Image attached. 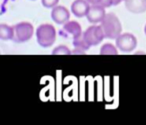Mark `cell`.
Listing matches in <instances>:
<instances>
[{"label":"cell","instance_id":"10","mask_svg":"<svg viewBox=\"0 0 146 125\" xmlns=\"http://www.w3.org/2000/svg\"><path fill=\"white\" fill-rule=\"evenodd\" d=\"M125 8L132 14L146 12V0H125Z\"/></svg>","mask_w":146,"mask_h":125},{"label":"cell","instance_id":"1","mask_svg":"<svg viewBox=\"0 0 146 125\" xmlns=\"http://www.w3.org/2000/svg\"><path fill=\"white\" fill-rule=\"evenodd\" d=\"M100 25L103 29L105 38L116 39L122 33V24L114 13H106Z\"/></svg>","mask_w":146,"mask_h":125},{"label":"cell","instance_id":"8","mask_svg":"<svg viewBox=\"0 0 146 125\" xmlns=\"http://www.w3.org/2000/svg\"><path fill=\"white\" fill-rule=\"evenodd\" d=\"M90 3L87 0H74L71 4V12L78 18L86 17L90 8Z\"/></svg>","mask_w":146,"mask_h":125},{"label":"cell","instance_id":"12","mask_svg":"<svg viewBox=\"0 0 146 125\" xmlns=\"http://www.w3.org/2000/svg\"><path fill=\"white\" fill-rule=\"evenodd\" d=\"M100 54L101 55H117L118 48L117 46L113 45L112 43H105L100 48Z\"/></svg>","mask_w":146,"mask_h":125},{"label":"cell","instance_id":"5","mask_svg":"<svg viewBox=\"0 0 146 125\" xmlns=\"http://www.w3.org/2000/svg\"><path fill=\"white\" fill-rule=\"evenodd\" d=\"M83 37L90 46H96L103 41V39L105 38V35H104L101 25L93 24L84 31Z\"/></svg>","mask_w":146,"mask_h":125},{"label":"cell","instance_id":"7","mask_svg":"<svg viewBox=\"0 0 146 125\" xmlns=\"http://www.w3.org/2000/svg\"><path fill=\"white\" fill-rule=\"evenodd\" d=\"M51 18H52V20L56 24L63 25L70 19V12H69V10L66 7L61 6V5H57L54 8H52Z\"/></svg>","mask_w":146,"mask_h":125},{"label":"cell","instance_id":"17","mask_svg":"<svg viewBox=\"0 0 146 125\" xmlns=\"http://www.w3.org/2000/svg\"><path fill=\"white\" fill-rule=\"evenodd\" d=\"M91 5H102L103 0H87Z\"/></svg>","mask_w":146,"mask_h":125},{"label":"cell","instance_id":"18","mask_svg":"<svg viewBox=\"0 0 146 125\" xmlns=\"http://www.w3.org/2000/svg\"><path fill=\"white\" fill-rule=\"evenodd\" d=\"M122 1H124V0H113V6H116V5L120 4Z\"/></svg>","mask_w":146,"mask_h":125},{"label":"cell","instance_id":"6","mask_svg":"<svg viewBox=\"0 0 146 125\" xmlns=\"http://www.w3.org/2000/svg\"><path fill=\"white\" fill-rule=\"evenodd\" d=\"M105 9V7L101 6V5H90V8L86 15L88 22L92 23V24L101 23V21L103 20L106 15Z\"/></svg>","mask_w":146,"mask_h":125},{"label":"cell","instance_id":"14","mask_svg":"<svg viewBox=\"0 0 146 125\" xmlns=\"http://www.w3.org/2000/svg\"><path fill=\"white\" fill-rule=\"evenodd\" d=\"M52 55H71L72 54V50L68 48L65 45H59V46L55 47L52 50Z\"/></svg>","mask_w":146,"mask_h":125},{"label":"cell","instance_id":"13","mask_svg":"<svg viewBox=\"0 0 146 125\" xmlns=\"http://www.w3.org/2000/svg\"><path fill=\"white\" fill-rule=\"evenodd\" d=\"M73 45H74V47H75V48L82 49V50H84V51L89 50L90 47H91L87 42H86L85 39H84L83 34H82L81 36L77 37V38L73 39Z\"/></svg>","mask_w":146,"mask_h":125},{"label":"cell","instance_id":"3","mask_svg":"<svg viewBox=\"0 0 146 125\" xmlns=\"http://www.w3.org/2000/svg\"><path fill=\"white\" fill-rule=\"evenodd\" d=\"M34 34V27L31 23L22 21L14 25V38L12 41L15 43H24L29 41Z\"/></svg>","mask_w":146,"mask_h":125},{"label":"cell","instance_id":"11","mask_svg":"<svg viewBox=\"0 0 146 125\" xmlns=\"http://www.w3.org/2000/svg\"><path fill=\"white\" fill-rule=\"evenodd\" d=\"M14 38V26L7 24H0V39L1 40H13Z\"/></svg>","mask_w":146,"mask_h":125},{"label":"cell","instance_id":"15","mask_svg":"<svg viewBox=\"0 0 146 125\" xmlns=\"http://www.w3.org/2000/svg\"><path fill=\"white\" fill-rule=\"evenodd\" d=\"M43 7L45 8H54L59 3V0H41Z\"/></svg>","mask_w":146,"mask_h":125},{"label":"cell","instance_id":"2","mask_svg":"<svg viewBox=\"0 0 146 125\" xmlns=\"http://www.w3.org/2000/svg\"><path fill=\"white\" fill-rule=\"evenodd\" d=\"M37 43L43 48L51 47L56 41V29L51 24H41L36 29Z\"/></svg>","mask_w":146,"mask_h":125},{"label":"cell","instance_id":"20","mask_svg":"<svg viewBox=\"0 0 146 125\" xmlns=\"http://www.w3.org/2000/svg\"><path fill=\"white\" fill-rule=\"evenodd\" d=\"M7 1H10V0H4V3H5V2H7Z\"/></svg>","mask_w":146,"mask_h":125},{"label":"cell","instance_id":"9","mask_svg":"<svg viewBox=\"0 0 146 125\" xmlns=\"http://www.w3.org/2000/svg\"><path fill=\"white\" fill-rule=\"evenodd\" d=\"M61 33H65L67 35H70V36H72L73 39L77 38V37L81 36L83 34L81 25L77 21H70V20L67 21L65 24H63Z\"/></svg>","mask_w":146,"mask_h":125},{"label":"cell","instance_id":"16","mask_svg":"<svg viewBox=\"0 0 146 125\" xmlns=\"http://www.w3.org/2000/svg\"><path fill=\"white\" fill-rule=\"evenodd\" d=\"M86 51L82 50V49H79V48H75L74 47V49L72 50V54H81V55H84L85 54Z\"/></svg>","mask_w":146,"mask_h":125},{"label":"cell","instance_id":"4","mask_svg":"<svg viewBox=\"0 0 146 125\" xmlns=\"http://www.w3.org/2000/svg\"><path fill=\"white\" fill-rule=\"evenodd\" d=\"M115 45L121 52H132L137 47V38L132 33H121L115 39Z\"/></svg>","mask_w":146,"mask_h":125},{"label":"cell","instance_id":"19","mask_svg":"<svg viewBox=\"0 0 146 125\" xmlns=\"http://www.w3.org/2000/svg\"><path fill=\"white\" fill-rule=\"evenodd\" d=\"M144 33H145V35H146V24H145V27H144Z\"/></svg>","mask_w":146,"mask_h":125}]
</instances>
